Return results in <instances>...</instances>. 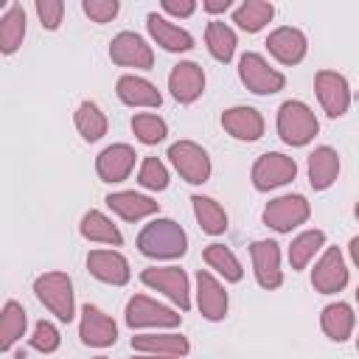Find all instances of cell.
I'll return each mask as SVG.
<instances>
[{
    "label": "cell",
    "mask_w": 359,
    "mask_h": 359,
    "mask_svg": "<svg viewBox=\"0 0 359 359\" xmlns=\"http://www.w3.org/2000/svg\"><path fill=\"white\" fill-rule=\"evenodd\" d=\"M323 244H325V233L323 230H303L300 236H294L292 244H289L292 269H306L309 261L323 250Z\"/></svg>",
    "instance_id": "obj_34"
},
{
    "label": "cell",
    "mask_w": 359,
    "mask_h": 359,
    "mask_svg": "<svg viewBox=\"0 0 359 359\" xmlns=\"http://www.w3.org/2000/svg\"><path fill=\"white\" fill-rule=\"evenodd\" d=\"M356 351H359V337H356Z\"/></svg>",
    "instance_id": "obj_46"
},
{
    "label": "cell",
    "mask_w": 359,
    "mask_h": 359,
    "mask_svg": "<svg viewBox=\"0 0 359 359\" xmlns=\"http://www.w3.org/2000/svg\"><path fill=\"white\" fill-rule=\"evenodd\" d=\"M250 258L255 269V280L261 289H278L283 283V269H280V250L275 241H252L250 244Z\"/></svg>",
    "instance_id": "obj_14"
},
{
    "label": "cell",
    "mask_w": 359,
    "mask_h": 359,
    "mask_svg": "<svg viewBox=\"0 0 359 359\" xmlns=\"http://www.w3.org/2000/svg\"><path fill=\"white\" fill-rule=\"evenodd\" d=\"M272 17H275V6L266 3V0H244V3L233 11V22H236L241 31H247V34L261 31Z\"/></svg>",
    "instance_id": "obj_33"
},
{
    "label": "cell",
    "mask_w": 359,
    "mask_h": 359,
    "mask_svg": "<svg viewBox=\"0 0 359 359\" xmlns=\"http://www.w3.org/2000/svg\"><path fill=\"white\" fill-rule=\"evenodd\" d=\"M222 126L236 140H258L264 135V115L255 107H230L222 112Z\"/></svg>",
    "instance_id": "obj_20"
},
{
    "label": "cell",
    "mask_w": 359,
    "mask_h": 359,
    "mask_svg": "<svg viewBox=\"0 0 359 359\" xmlns=\"http://www.w3.org/2000/svg\"><path fill=\"white\" fill-rule=\"evenodd\" d=\"M182 323V314H177L174 309L146 297V294H135L126 303V325L129 328H177Z\"/></svg>",
    "instance_id": "obj_9"
},
{
    "label": "cell",
    "mask_w": 359,
    "mask_h": 359,
    "mask_svg": "<svg viewBox=\"0 0 359 359\" xmlns=\"http://www.w3.org/2000/svg\"><path fill=\"white\" fill-rule=\"evenodd\" d=\"M353 325H356V314L348 303L337 300V303H328L320 314V328L328 339L334 342H345L351 334H353Z\"/></svg>",
    "instance_id": "obj_25"
},
{
    "label": "cell",
    "mask_w": 359,
    "mask_h": 359,
    "mask_svg": "<svg viewBox=\"0 0 359 359\" xmlns=\"http://www.w3.org/2000/svg\"><path fill=\"white\" fill-rule=\"evenodd\" d=\"M160 6H163L165 14H174V17H191L196 11L194 0H163Z\"/></svg>",
    "instance_id": "obj_41"
},
{
    "label": "cell",
    "mask_w": 359,
    "mask_h": 359,
    "mask_svg": "<svg viewBox=\"0 0 359 359\" xmlns=\"http://www.w3.org/2000/svg\"><path fill=\"white\" fill-rule=\"evenodd\" d=\"M205 45H208V50H210V56H213L216 62H224V65H227V62L233 59V53H236L238 39H236V31H233L227 22L210 20L208 28H205Z\"/></svg>",
    "instance_id": "obj_30"
},
{
    "label": "cell",
    "mask_w": 359,
    "mask_h": 359,
    "mask_svg": "<svg viewBox=\"0 0 359 359\" xmlns=\"http://www.w3.org/2000/svg\"><path fill=\"white\" fill-rule=\"evenodd\" d=\"M25 325H28L25 309L17 300H6L3 314H0V348L11 351V345L25 334Z\"/></svg>",
    "instance_id": "obj_35"
},
{
    "label": "cell",
    "mask_w": 359,
    "mask_h": 359,
    "mask_svg": "<svg viewBox=\"0 0 359 359\" xmlns=\"http://www.w3.org/2000/svg\"><path fill=\"white\" fill-rule=\"evenodd\" d=\"M196 306H199V314L210 323H219L227 314V292L208 269L196 272Z\"/></svg>",
    "instance_id": "obj_15"
},
{
    "label": "cell",
    "mask_w": 359,
    "mask_h": 359,
    "mask_svg": "<svg viewBox=\"0 0 359 359\" xmlns=\"http://www.w3.org/2000/svg\"><path fill=\"white\" fill-rule=\"evenodd\" d=\"M59 342H62V337H59V328H56L53 323L39 320V323L34 325V334H31V348H34V351H39V353H53V351L59 348Z\"/></svg>",
    "instance_id": "obj_38"
},
{
    "label": "cell",
    "mask_w": 359,
    "mask_h": 359,
    "mask_svg": "<svg viewBox=\"0 0 359 359\" xmlns=\"http://www.w3.org/2000/svg\"><path fill=\"white\" fill-rule=\"evenodd\" d=\"M266 50L280 62V65H297L303 62L306 50H309V42H306V34L300 28H292V25H280L275 28L269 36H266Z\"/></svg>",
    "instance_id": "obj_16"
},
{
    "label": "cell",
    "mask_w": 359,
    "mask_h": 359,
    "mask_svg": "<svg viewBox=\"0 0 359 359\" xmlns=\"http://www.w3.org/2000/svg\"><path fill=\"white\" fill-rule=\"evenodd\" d=\"M168 90L180 104H194L205 93V70L196 62H180L168 73Z\"/></svg>",
    "instance_id": "obj_17"
},
{
    "label": "cell",
    "mask_w": 359,
    "mask_h": 359,
    "mask_svg": "<svg viewBox=\"0 0 359 359\" xmlns=\"http://www.w3.org/2000/svg\"><path fill=\"white\" fill-rule=\"evenodd\" d=\"M314 93L328 118H342L351 107V84L337 70H320L314 76Z\"/></svg>",
    "instance_id": "obj_10"
},
{
    "label": "cell",
    "mask_w": 359,
    "mask_h": 359,
    "mask_svg": "<svg viewBox=\"0 0 359 359\" xmlns=\"http://www.w3.org/2000/svg\"><path fill=\"white\" fill-rule=\"evenodd\" d=\"M202 258H205V264L210 266V269H216L224 280H230V283H238L241 278H244V269H241V261L236 258V252L230 250V247H224V244H208L205 250H202Z\"/></svg>",
    "instance_id": "obj_32"
},
{
    "label": "cell",
    "mask_w": 359,
    "mask_h": 359,
    "mask_svg": "<svg viewBox=\"0 0 359 359\" xmlns=\"http://www.w3.org/2000/svg\"><path fill=\"white\" fill-rule=\"evenodd\" d=\"M115 93H118V98H121L126 107H160V104H163L160 90H157L149 79L135 76V73L121 76L118 84H115Z\"/></svg>",
    "instance_id": "obj_22"
},
{
    "label": "cell",
    "mask_w": 359,
    "mask_h": 359,
    "mask_svg": "<svg viewBox=\"0 0 359 359\" xmlns=\"http://www.w3.org/2000/svg\"><path fill=\"white\" fill-rule=\"evenodd\" d=\"M73 121H76L79 135H81L87 143L101 140V137L107 135V129H109V121H107V115L101 112V107H98L95 101H81V104L76 107Z\"/></svg>",
    "instance_id": "obj_27"
},
{
    "label": "cell",
    "mask_w": 359,
    "mask_h": 359,
    "mask_svg": "<svg viewBox=\"0 0 359 359\" xmlns=\"http://www.w3.org/2000/svg\"><path fill=\"white\" fill-rule=\"evenodd\" d=\"M356 300H359V289H356Z\"/></svg>",
    "instance_id": "obj_48"
},
{
    "label": "cell",
    "mask_w": 359,
    "mask_h": 359,
    "mask_svg": "<svg viewBox=\"0 0 359 359\" xmlns=\"http://www.w3.org/2000/svg\"><path fill=\"white\" fill-rule=\"evenodd\" d=\"M135 149L129 143H112L95 157V171L104 182H123L135 168Z\"/></svg>",
    "instance_id": "obj_18"
},
{
    "label": "cell",
    "mask_w": 359,
    "mask_h": 359,
    "mask_svg": "<svg viewBox=\"0 0 359 359\" xmlns=\"http://www.w3.org/2000/svg\"><path fill=\"white\" fill-rule=\"evenodd\" d=\"M36 17L42 22V28L56 31L62 25V14H65V3L62 0H36Z\"/></svg>",
    "instance_id": "obj_39"
},
{
    "label": "cell",
    "mask_w": 359,
    "mask_h": 359,
    "mask_svg": "<svg viewBox=\"0 0 359 359\" xmlns=\"http://www.w3.org/2000/svg\"><path fill=\"white\" fill-rule=\"evenodd\" d=\"M311 216V205L303 194H283L278 199H269L264 208V224L278 233H292L294 227L306 224Z\"/></svg>",
    "instance_id": "obj_5"
},
{
    "label": "cell",
    "mask_w": 359,
    "mask_h": 359,
    "mask_svg": "<svg viewBox=\"0 0 359 359\" xmlns=\"http://www.w3.org/2000/svg\"><path fill=\"white\" fill-rule=\"evenodd\" d=\"M238 76H241L244 87L255 95H272L286 87V76L280 70L269 67V62L255 50H247L238 59Z\"/></svg>",
    "instance_id": "obj_4"
},
{
    "label": "cell",
    "mask_w": 359,
    "mask_h": 359,
    "mask_svg": "<svg viewBox=\"0 0 359 359\" xmlns=\"http://www.w3.org/2000/svg\"><path fill=\"white\" fill-rule=\"evenodd\" d=\"M140 280L149 289L163 292L171 303L180 306V311H188L191 309V289H188L185 269H180V266H149V269L140 272Z\"/></svg>",
    "instance_id": "obj_8"
},
{
    "label": "cell",
    "mask_w": 359,
    "mask_h": 359,
    "mask_svg": "<svg viewBox=\"0 0 359 359\" xmlns=\"http://www.w3.org/2000/svg\"><path fill=\"white\" fill-rule=\"evenodd\" d=\"M168 160L177 168V174L191 182V185H202L210 180V157L208 151L194 143V140H177L168 146Z\"/></svg>",
    "instance_id": "obj_6"
},
{
    "label": "cell",
    "mask_w": 359,
    "mask_h": 359,
    "mask_svg": "<svg viewBox=\"0 0 359 359\" xmlns=\"http://www.w3.org/2000/svg\"><path fill=\"white\" fill-rule=\"evenodd\" d=\"M79 337L90 348H109L118 339V325L109 314H104L98 306L84 303L81 306V323H79Z\"/></svg>",
    "instance_id": "obj_13"
},
{
    "label": "cell",
    "mask_w": 359,
    "mask_h": 359,
    "mask_svg": "<svg viewBox=\"0 0 359 359\" xmlns=\"http://www.w3.org/2000/svg\"><path fill=\"white\" fill-rule=\"evenodd\" d=\"M36 297L56 314L62 323H70L76 317V303H73V283L65 272H45L34 280Z\"/></svg>",
    "instance_id": "obj_3"
},
{
    "label": "cell",
    "mask_w": 359,
    "mask_h": 359,
    "mask_svg": "<svg viewBox=\"0 0 359 359\" xmlns=\"http://www.w3.org/2000/svg\"><path fill=\"white\" fill-rule=\"evenodd\" d=\"M137 250L146 258H182L188 250V236L174 219H154L137 233Z\"/></svg>",
    "instance_id": "obj_1"
},
{
    "label": "cell",
    "mask_w": 359,
    "mask_h": 359,
    "mask_svg": "<svg viewBox=\"0 0 359 359\" xmlns=\"http://www.w3.org/2000/svg\"><path fill=\"white\" fill-rule=\"evenodd\" d=\"M25 36V8L20 3H11L6 14L0 17V50L8 56L22 45Z\"/></svg>",
    "instance_id": "obj_29"
},
{
    "label": "cell",
    "mask_w": 359,
    "mask_h": 359,
    "mask_svg": "<svg viewBox=\"0 0 359 359\" xmlns=\"http://www.w3.org/2000/svg\"><path fill=\"white\" fill-rule=\"evenodd\" d=\"M320 132V121L306 101L289 98L278 107V135L286 146H306Z\"/></svg>",
    "instance_id": "obj_2"
},
{
    "label": "cell",
    "mask_w": 359,
    "mask_h": 359,
    "mask_svg": "<svg viewBox=\"0 0 359 359\" xmlns=\"http://www.w3.org/2000/svg\"><path fill=\"white\" fill-rule=\"evenodd\" d=\"M191 202H194V216L208 236H222L227 230V213L216 199L196 194V196H191Z\"/></svg>",
    "instance_id": "obj_31"
},
{
    "label": "cell",
    "mask_w": 359,
    "mask_h": 359,
    "mask_svg": "<svg viewBox=\"0 0 359 359\" xmlns=\"http://www.w3.org/2000/svg\"><path fill=\"white\" fill-rule=\"evenodd\" d=\"M250 177L258 191H272L297 177V163H294V157H289L283 151H266L252 163Z\"/></svg>",
    "instance_id": "obj_7"
},
{
    "label": "cell",
    "mask_w": 359,
    "mask_h": 359,
    "mask_svg": "<svg viewBox=\"0 0 359 359\" xmlns=\"http://www.w3.org/2000/svg\"><path fill=\"white\" fill-rule=\"evenodd\" d=\"M87 269L93 278L104 280V283H112V286H123L129 283V261L118 252V250H93L87 255Z\"/></svg>",
    "instance_id": "obj_19"
},
{
    "label": "cell",
    "mask_w": 359,
    "mask_h": 359,
    "mask_svg": "<svg viewBox=\"0 0 359 359\" xmlns=\"http://www.w3.org/2000/svg\"><path fill=\"white\" fill-rule=\"evenodd\" d=\"M132 348L143 353H160V356H185L191 351L188 337L182 334H137L132 337Z\"/></svg>",
    "instance_id": "obj_26"
},
{
    "label": "cell",
    "mask_w": 359,
    "mask_h": 359,
    "mask_svg": "<svg viewBox=\"0 0 359 359\" xmlns=\"http://www.w3.org/2000/svg\"><path fill=\"white\" fill-rule=\"evenodd\" d=\"M132 359H180V356H160V353H143V356H132Z\"/></svg>",
    "instance_id": "obj_44"
},
{
    "label": "cell",
    "mask_w": 359,
    "mask_h": 359,
    "mask_svg": "<svg viewBox=\"0 0 359 359\" xmlns=\"http://www.w3.org/2000/svg\"><path fill=\"white\" fill-rule=\"evenodd\" d=\"M109 59L121 67H135V70H151L154 67L151 45L135 31H121L118 36H112Z\"/></svg>",
    "instance_id": "obj_11"
},
{
    "label": "cell",
    "mask_w": 359,
    "mask_h": 359,
    "mask_svg": "<svg viewBox=\"0 0 359 359\" xmlns=\"http://www.w3.org/2000/svg\"><path fill=\"white\" fill-rule=\"evenodd\" d=\"M353 213H356V219H359V202H356V210H353Z\"/></svg>",
    "instance_id": "obj_45"
},
{
    "label": "cell",
    "mask_w": 359,
    "mask_h": 359,
    "mask_svg": "<svg viewBox=\"0 0 359 359\" xmlns=\"http://www.w3.org/2000/svg\"><path fill=\"white\" fill-rule=\"evenodd\" d=\"M104 202L109 205V210H115L126 222H137V219H146V216H151V213L160 210V205L151 196H143V194H135V191L109 194Z\"/></svg>",
    "instance_id": "obj_24"
},
{
    "label": "cell",
    "mask_w": 359,
    "mask_h": 359,
    "mask_svg": "<svg viewBox=\"0 0 359 359\" xmlns=\"http://www.w3.org/2000/svg\"><path fill=\"white\" fill-rule=\"evenodd\" d=\"M81 8H84V14H87L93 22H109V20H115V14L121 11V3H118V0H84Z\"/></svg>",
    "instance_id": "obj_40"
},
{
    "label": "cell",
    "mask_w": 359,
    "mask_h": 359,
    "mask_svg": "<svg viewBox=\"0 0 359 359\" xmlns=\"http://www.w3.org/2000/svg\"><path fill=\"white\" fill-rule=\"evenodd\" d=\"M146 28H149L151 39H154L160 48L171 50V53H182V50H191V48H194V36H191L185 28L174 25L171 20H165L163 14H157V11H151V14L146 17Z\"/></svg>",
    "instance_id": "obj_21"
},
{
    "label": "cell",
    "mask_w": 359,
    "mask_h": 359,
    "mask_svg": "<svg viewBox=\"0 0 359 359\" xmlns=\"http://www.w3.org/2000/svg\"><path fill=\"white\" fill-rule=\"evenodd\" d=\"M348 252H351L353 264L359 266V236H353V238H351V244H348Z\"/></svg>",
    "instance_id": "obj_43"
},
{
    "label": "cell",
    "mask_w": 359,
    "mask_h": 359,
    "mask_svg": "<svg viewBox=\"0 0 359 359\" xmlns=\"http://www.w3.org/2000/svg\"><path fill=\"white\" fill-rule=\"evenodd\" d=\"M137 182L149 191H165L168 188V168L157 157H146L137 171Z\"/></svg>",
    "instance_id": "obj_37"
},
{
    "label": "cell",
    "mask_w": 359,
    "mask_h": 359,
    "mask_svg": "<svg viewBox=\"0 0 359 359\" xmlns=\"http://www.w3.org/2000/svg\"><path fill=\"white\" fill-rule=\"evenodd\" d=\"M95 359H107V356H95Z\"/></svg>",
    "instance_id": "obj_47"
},
{
    "label": "cell",
    "mask_w": 359,
    "mask_h": 359,
    "mask_svg": "<svg viewBox=\"0 0 359 359\" xmlns=\"http://www.w3.org/2000/svg\"><path fill=\"white\" fill-rule=\"evenodd\" d=\"M311 286L320 294H337V292H342L348 286V266H345V258H342L339 247H328L323 252V258L314 264Z\"/></svg>",
    "instance_id": "obj_12"
},
{
    "label": "cell",
    "mask_w": 359,
    "mask_h": 359,
    "mask_svg": "<svg viewBox=\"0 0 359 359\" xmlns=\"http://www.w3.org/2000/svg\"><path fill=\"white\" fill-rule=\"evenodd\" d=\"M132 132L137 135L140 143L154 146V143L165 140L168 126H165V121H163L160 115H154V112H137V115L132 118Z\"/></svg>",
    "instance_id": "obj_36"
},
{
    "label": "cell",
    "mask_w": 359,
    "mask_h": 359,
    "mask_svg": "<svg viewBox=\"0 0 359 359\" xmlns=\"http://www.w3.org/2000/svg\"><path fill=\"white\" fill-rule=\"evenodd\" d=\"M233 6V0H205L202 3V8L208 11V14H219V11H227Z\"/></svg>",
    "instance_id": "obj_42"
},
{
    "label": "cell",
    "mask_w": 359,
    "mask_h": 359,
    "mask_svg": "<svg viewBox=\"0 0 359 359\" xmlns=\"http://www.w3.org/2000/svg\"><path fill=\"white\" fill-rule=\"evenodd\" d=\"M79 233L87 238V241H98V244H112L118 247L123 241L121 230L112 224L109 216H104L101 210H87L81 216V224H79Z\"/></svg>",
    "instance_id": "obj_28"
},
{
    "label": "cell",
    "mask_w": 359,
    "mask_h": 359,
    "mask_svg": "<svg viewBox=\"0 0 359 359\" xmlns=\"http://www.w3.org/2000/svg\"><path fill=\"white\" fill-rule=\"evenodd\" d=\"M339 177V154L331 146H317L309 154V182L314 191H325Z\"/></svg>",
    "instance_id": "obj_23"
}]
</instances>
